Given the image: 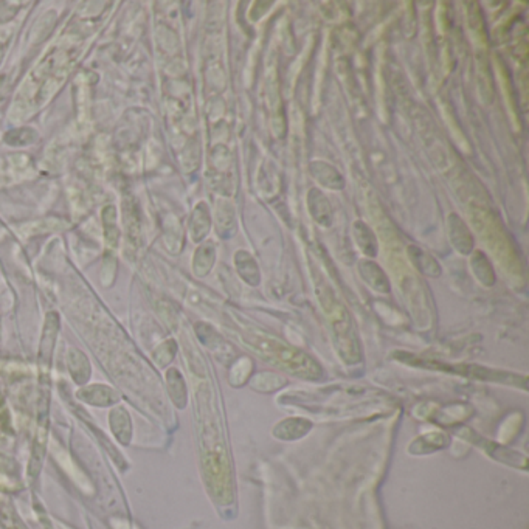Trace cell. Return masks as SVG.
I'll list each match as a JSON object with an SVG mask.
<instances>
[{
    "mask_svg": "<svg viewBox=\"0 0 529 529\" xmlns=\"http://www.w3.org/2000/svg\"><path fill=\"white\" fill-rule=\"evenodd\" d=\"M56 332H58V317L56 314H50L47 317L42 343H40V365H42L45 369L50 365Z\"/></svg>",
    "mask_w": 529,
    "mask_h": 529,
    "instance_id": "cell-1",
    "label": "cell"
},
{
    "mask_svg": "<svg viewBox=\"0 0 529 529\" xmlns=\"http://www.w3.org/2000/svg\"><path fill=\"white\" fill-rule=\"evenodd\" d=\"M310 173L314 174L315 179H319L323 185L328 188H334V190H339L345 185V180L342 175H340L336 168L329 167L328 163L323 162H315L310 164Z\"/></svg>",
    "mask_w": 529,
    "mask_h": 529,
    "instance_id": "cell-2",
    "label": "cell"
},
{
    "mask_svg": "<svg viewBox=\"0 0 529 529\" xmlns=\"http://www.w3.org/2000/svg\"><path fill=\"white\" fill-rule=\"evenodd\" d=\"M308 201L309 210L315 217V221L323 225H329V222H331V207H329L328 199L323 196V193L314 188V190H310L309 193Z\"/></svg>",
    "mask_w": 529,
    "mask_h": 529,
    "instance_id": "cell-3",
    "label": "cell"
},
{
    "mask_svg": "<svg viewBox=\"0 0 529 529\" xmlns=\"http://www.w3.org/2000/svg\"><path fill=\"white\" fill-rule=\"evenodd\" d=\"M115 208L108 205L103 210V225H104V234H106V241H108L109 245H116V241H119V230H116V221H115Z\"/></svg>",
    "mask_w": 529,
    "mask_h": 529,
    "instance_id": "cell-4",
    "label": "cell"
},
{
    "mask_svg": "<svg viewBox=\"0 0 529 529\" xmlns=\"http://www.w3.org/2000/svg\"><path fill=\"white\" fill-rule=\"evenodd\" d=\"M354 230H356V236H357L358 244H360L362 249L365 250V254L374 255L376 254V239L373 236L371 230H369V228L363 224V222H356Z\"/></svg>",
    "mask_w": 529,
    "mask_h": 529,
    "instance_id": "cell-5",
    "label": "cell"
}]
</instances>
